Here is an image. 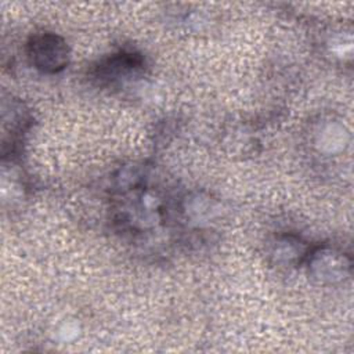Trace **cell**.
<instances>
[{
  "mask_svg": "<svg viewBox=\"0 0 354 354\" xmlns=\"http://www.w3.org/2000/svg\"><path fill=\"white\" fill-rule=\"evenodd\" d=\"M272 254L277 259V261L289 264L295 260H299L300 254H304V248L299 239L292 236H285L277 241Z\"/></svg>",
  "mask_w": 354,
  "mask_h": 354,
  "instance_id": "cell-4",
  "label": "cell"
},
{
  "mask_svg": "<svg viewBox=\"0 0 354 354\" xmlns=\"http://www.w3.org/2000/svg\"><path fill=\"white\" fill-rule=\"evenodd\" d=\"M68 46L54 33H37L28 41V58L30 64L44 72L57 73L68 64Z\"/></svg>",
  "mask_w": 354,
  "mask_h": 354,
  "instance_id": "cell-1",
  "label": "cell"
},
{
  "mask_svg": "<svg viewBox=\"0 0 354 354\" xmlns=\"http://www.w3.org/2000/svg\"><path fill=\"white\" fill-rule=\"evenodd\" d=\"M314 256L310 259V268L314 277L322 281H335L337 278L344 277L347 266L344 256L329 249H319L313 253Z\"/></svg>",
  "mask_w": 354,
  "mask_h": 354,
  "instance_id": "cell-2",
  "label": "cell"
},
{
  "mask_svg": "<svg viewBox=\"0 0 354 354\" xmlns=\"http://www.w3.org/2000/svg\"><path fill=\"white\" fill-rule=\"evenodd\" d=\"M141 66V58L136 54H118L106 59L98 68V76L102 79L118 80L120 77H129V75Z\"/></svg>",
  "mask_w": 354,
  "mask_h": 354,
  "instance_id": "cell-3",
  "label": "cell"
}]
</instances>
